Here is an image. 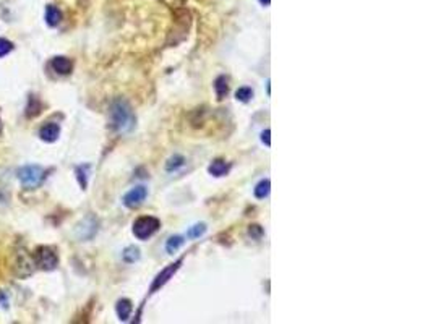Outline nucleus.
Here are the masks:
<instances>
[{
  "mask_svg": "<svg viewBox=\"0 0 433 324\" xmlns=\"http://www.w3.org/2000/svg\"><path fill=\"white\" fill-rule=\"evenodd\" d=\"M60 21H62V11L57 8V6L49 5L46 8V23L54 28V26H57Z\"/></svg>",
  "mask_w": 433,
  "mask_h": 324,
  "instance_id": "12",
  "label": "nucleus"
},
{
  "mask_svg": "<svg viewBox=\"0 0 433 324\" xmlns=\"http://www.w3.org/2000/svg\"><path fill=\"white\" fill-rule=\"evenodd\" d=\"M260 2H261L263 5H269V3H271V0H260Z\"/></svg>",
  "mask_w": 433,
  "mask_h": 324,
  "instance_id": "26",
  "label": "nucleus"
},
{
  "mask_svg": "<svg viewBox=\"0 0 433 324\" xmlns=\"http://www.w3.org/2000/svg\"><path fill=\"white\" fill-rule=\"evenodd\" d=\"M34 263L37 268H41L44 271H52L57 268V264H59V258H57V253L54 248H50V246H39V248L36 250Z\"/></svg>",
  "mask_w": 433,
  "mask_h": 324,
  "instance_id": "4",
  "label": "nucleus"
},
{
  "mask_svg": "<svg viewBox=\"0 0 433 324\" xmlns=\"http://www.w3.org/2000/svg\"><path fill=\"white\" fill-rule=\"evenodd\" d=\"M2 127H3L2 125V119H0V133H2Z\"/></svg>",
  "mask_w": 433,
  "mask_h": 324,
  "instance_id": "27",
  "label": "nucleus"
},
{
  "mask_svg": "<svg viewBox=\"0 0 433 324\" xmlns=\"http://www.w3.org/2000/svg\"><path fill=\"white\" fill-rule=\"evenodd\" d=\"M269 190H271V183H269V180H261L260 183H258V185L255 186V196H256L258 199L266 198L268 194H269Z\"/></svg>",
  "mask_w": 433,
  "mask_h": 324,
  "instance_id": "17",
  "label": "nucleus"
},
{
  "mask_svg": "<svg viewBox=\"0 0 433 324\" xmlns=\"http://www.w3.org/2000/svg\"><path fill=\"white\" fill-rule=\"evenodd\" d=\"M132 302L127 300V298H122V300L117 302V307H115V311H117V316L120 321H127L128 318H130L132 315Z\"/></svg>",
  "mask_w": 433,
  "mask_h": 324,
  "instance_id": "11",
  "label": "nucleus"
},
{
  "mask_svg": "<svg viewBox=\"0 0 433 324\" xmlns=\"http://www.w3.org/2000/svg\"><path fill=\"white\" fill-rule=\"evenodd\" d=\"M208 170H210L211 175H215V177H222V175L227 173L229 165L225 164L224 161L216 159V161H213V162H211V165L208 167Z\"/></svg>",
  "mask_w": 433,
  "mask_h": 324,
  "instance_id": "14",
  "label": "nucleus"
},
{
  "mask_svg": "<svg viewBox=\"0 0 433 324\" xmlns=\"http://www.w3.org/2000/svg\"><path fill=\"white\" fill-rule=\"evenodd\" d=\"M122 258H124L125 263H135L140 259V250L137 248V246H128V248L124 250V253H122Z\"/></svg>",
  "mask_w": 433,
  "mask_h": 324,
  "instance_id": "16",
  "label": "nucleus"
},
{
  "mask_svg": "<svg viewBox=\"0 0 433 324\" xmlns=\"http://www.w3.org/2000/svg\"><path fill=\"white\" fill-rule=\"evenodd\" d=\"M215 91H216V96H217L219 101L224 99V97L227 96V93H229L227 78H225V76H217L216 81H215Z\"/></svg>",
  "mask_w": 433,
  "mask_h": 324,
  "instance_id": "13",
  "label": "nucleus"
},
{
  "mask_svg": "<svg viewBox=\"0 0 433 324\" xmlns=\"http://www.w3.org/2000/svg\"><path fill=\"white\" fill-rule=\"evenodd\" d=\"M78 237L81 240H89L94 237V233L98 232V220H96L93 216H88L83 222L78 225Z\"/></svg>",
  "mask_w": 433,
  "mask_h": 324,
  "instance_id": "8",
  "label": "nucleus"
},
{
  "mask_svg": "<svg viewBox=\"0 0 433 324\" xmlns=\"http://www.w3.org/2000/svg\"><path fill=\"white\" fill-rule=\"evenodd\" d=\"M109 125L117 133H127L133 128L135 115L127 101L117 99L111 104V109H109Z\"/></svg>",
  "mask_w": 433,
  "mask_h": 324,
  "instance_id": "1",
  "label": "nucleus"
},
{
  "mask_svg": "<svg viewBox=\"0 0 433 324\" xmlns=\"http://www.w3.org/2000/svg\"><path fill=\"white\" fill-rule=\"evenodd\" d=\"M251 96H253V91L250 88H238L235 93L237 101H240V102H248L251 99Z\"/></svg>",
  "mask_w": 433,
  "mask_h": 324,
  "instance_id": "21",
  "label": "nucleus"
},
{
  "mask_svg": "<svg viewBox=\"0 0 433 324\" xmlns=\"http://www.w3.org/2000/svg\"><path fill=\"white\" fill-rule=\"evenodd\" d=\"M50 67L54 68L55 73H59V75H68L70 71L73 70V63H72V60H70V58L59 55V57H54V58H52V62H50Z\"/></svg>",
  "mask_w": 433,
  "mask_h": 324,
  "instance_id": "10",
  "label": "nucleus"
},
{
  "mask_svg": "<svg viewBox=\"0 0 433 324\" xmlns=\"http://www.w3.org/2000/svg\"><path fill=\"white\" fill-rule=\"evenodd\" d=\"M159 219L153 216H143L133 222V235L138 240H148L159 230Z\"/></svg>",
  "mask_w": 433,
  "mask_h": 324,
  "instance_id": "3",
  "label": "nucleus"
},
{
  "mask_svg": "<svg viewBox=\"0 0 433 324\" xmlns=\"http://www.w3.org/2000/svg\"><path fill=\"white\" fill-rule=\"evenodd\" d=\"M206 232V225L205 224H197L190 227V230L187 232V238H200Z\"/></svg>",
  "mask_w": 433,
  "mask_h": 324,
  "instance_id": "20",
  "label": "nucleus"
},
{
  "mask_svg": "<svg viewBox=\"0 0 433 324\" xmlns=\"http://www.w3.org/2000/svg\"><path fill=\"white\" fill-rule=\"evenodd\" d=\"M248 235L251 237V238H261V235H263V229L260 225H250V229H248Z\"/></svg>",
  "mask_w": 433,
  "mask_h": 324,
  "instance_id": "24",
  "label": "nucleus"
},
{
  "mask_svg": "<svg viewBox=\"0 0 433 324\" xmlns=\"http://www.w3.org/2000/svg\"><path fill=\"white\" fill-rule=\"evenodd\" d=\"M184 237H180V235H176V237H171L169 240H167V243H166V251L169 253V255H172V253H176L180 246L184 245Z\"/></svg>",
  "mask_w": 433,
  "mask_h": 324,
  "instance_id": "15",
  "label": "nucleus"
},
{
  "mask_svg": "<svg viewBox=\"0 0 433 324\" xmlns=\"http://www.w3.org/2000/svg\"><path fill=\"white\" fill-rule=\"evenodd\" d=\"M146 196H148V190L143 185L135 186L124 196V204L127 207H130V209H135V207L143 204V201L146 199Z\"/></svg>",
  "mask_w": 433,
  "mask_h": 324,
  "instance_id": "6",
  "label": "nucleus"
},
{
  "mask_svg": "<svg viewBox=\"0 0 433 324\" xmlns=\"http://www.w3.org/2000/svg\"><path fill=\"white\" fill-rule=\"evenodd\" d=\"M16 177L21 181V185L24 188L33 190V188L39 186L44 181V178H46V170L39 165H24L21 168H18Z\"/></svg>",
  "mask_w": 433,
  "mask_h": 324,
  "instance_id": "2",
  "label": "nucleus"
},
{
  "mask_svg": "<svg viewBox=\"0 0 433 324\" xmlns=\"http://www.w3.org/2000/svg\"><path fill=\"white\" fill-rule=\"evenodd\" d=\"M180 264H182V259H179L177 263H174V264H171V266H167L166 269L161 271L159 274L156 276V279H154L153 285H151V292H156L158 289H161V287H163V285H166L167 282H169V279H171V277L179 271Z\"/></svg>",
  "mask_w": 433,
  "mask_h": 324,
  "instance_id": "7",
  "label": "nucleus"
},
{
  "mask_svg": "<svg viewBox=\"0 0 433 324\" xmlns=\"http://www.w3.org/2000/svg\"><path fill=\"white\" fill-rule=\"evenodd\" d=\"M59 135H60V127L57 125V123H46V125H42L39 130V138L46 143L57 141Z\"/></svg>",
  "mask_w": 433,
  "mask_h": 324,
  "instance_id": "9",
  "label": "nucleus"
},
{
  "mask_svg": "<svg viewBox=\"0 0 433 324\" xmlns=\"http://www.w3.org/2000/svg\"><path fill=\"white\" fill-rule=\"evenodd\" d=\"M11 50H13V44H11L8 39L0 37V57L8 55Z\"/></svg>",
  "mask_w": 433,
  "mask_h": 324,
  "instance_id": "23",
  "label": "nucleus"
},
{
  "mask_svg": "<svg viewBox=\"0 0 433 324\" xmlns=\"http://www.w3.org/2000/svg\"><path fill=\"white\" fill-rule=\"evenodd\" d=\"M182 165H184V158H182V156H174V158H171L169 162H167L166 168L171 172V170H176V168L182 167Z\"/></svg>",
  "mask_w": 433,
  "mask_h": 324,
  "instance_id": "22",
  "label": "nucleus"
},
{
  "mask_svg": "<svg viewBox=\"0 0 433 324\" xmlns=\"http://www.w3.org/2000/svg\"><path fill=\"white\" fill-rule=\"evenodd\" d=\"M34 266H36L34 259L31 258L28 253L18 251V255H16V266H15V271H16L18 276H20V277H28V276H31V274H33V271H34Z\"/></svg>",
  "mask_w": 433,
  "mask_h": 324,
  "instance_id": "5",
  "label": "nucleus"
},
{
  "mask_svg": "<svg viewBox=\"0 0 433 324\" xmlns=\"http://www.w3.org/2000/svg\"><path fill=\"white\" fill-rule=\"evenodd\" d=\"M39 112H41V104H39V101H36V97L31 96V97H29V104H28V107H26V114H28L29 117H34V115H37Z\"/></svg>",
  "mask_w": 433,
  "mask_h": 324,
  "instance_id": "19",
  "label": "nucleus"
},
{
  "mask_svg": "<svg viewBox=\"0 0 433 324\" xmlns=\"http://www.w3.org/2000/svg\"><path fill=\"white\" fill-rule=\"evenodd\" d=\"M269 135H271V132H269V130H264V132L261 133V141H263V143H264V145H266V146H271Z\"/></svg>",
  "mask_w": 433,
  "mask_h": 324,
  "instance_id": "25",
  "label": "nucleus"
},
{
  "mask_svg": "<svg viewBox=\"0 0 433 324\" xmlns=\"http://www.w3.org/2000/svg\"><path fill=\"white\" fill-rule=\"evenodd\" d=\"M88 172H89V165H80L76 167V178H78L81 188L85 190L88 185Z\"/></svg>",
  "mask_w": 433,
  "mask_h": 324,
  "instance_id": "18",
  "label": "nucleus"
}]
</instances>
